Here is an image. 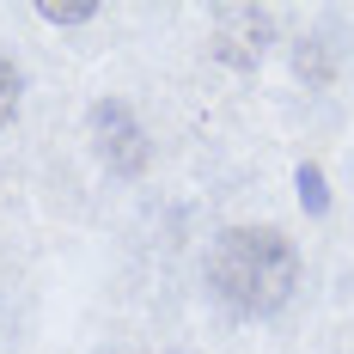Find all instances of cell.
Listing matches in <instances>:
<instances>
[{
    "instance_id": "cell-1",
    "label": "cell",
    "mask_w": 354,
    "mask_h": 354,
    "mask_svg": "<svg viewBox=\"0 0 354 354\" xmlns=\"http://www.w3.org/2000/svg\"><path fill=\"white\" fill-rule=\"evenodd\" d=\"M208 287L245 318H275L299 287V250L275 226H232L208 250Z\"/></svg>"
},
{
    "instance_id": "cell-4",
    "label": "cell",
    "mask_w": 354,
    "mask_h": 354,
    "mask_svg": "<svg viewBox=\"0 0 354 354\" xmlns=\"http://www.w3.org/2000/svg\"><path fill=\"white\" fill-rule=\"evenodd\" d=\"M293 183H299V208H306V214H324V208H330V183H324V171L312 165V159L293 171Z\"/></svg>"
},
{
    "instance_id": "cell-2",
    "label": "cell",
    "mask_w": 354,
    "mask_h": 354,
    "mask_svg": "<svg viewBox=\"0 0 354 354\" xmlns=\"http://www.w3.org/2000/svg\"><path fill=\"white\" fill-rule=\"evenodd\" d=\"M269 43H275V19L263 6H220L214 12V55L226 68H257Z\"/></svg>"
},
{
    "instance_id": "cell-6",
    "label": "cell",
    "mask_w": 354,
    "mask_h": 354,
    "mask_svg": "<svg viewBox=\"0 0 354 354\" xmlns=\"http://www.w3.org/2000/svg\"><path fill=\"white\" fill-rule=\"evenodd\" d=\"M49 25H86V19H98V0H80V6H55V0H43L37 6Z\"/></svg>"
},
{
    "instance_id": "cell-5",
    "label": "cell",
    "mask_w": 354,
    "mask_h": 354,
    "mask_svg": "<svg viewBox=\"0 0 354 354\" xmlns=\"http://www.w3.org/2000/svg\"><path fill=\"white\" fill-rule=\"evenodd\" d=\"M19 98H25V80H19V68H12V62L0 55V129H6V122L19 116Z\"/></svg>"
},
{
    "instance_id": "cell-3",
    "label": "cell",
    "mask_w": 354,
    "mask_h": 354,
    "mask_svg": "<svg viewBox=\"0 0 354 354\" xmlns=\"http://www.w3.org/2000/svg\"><path fill=\"white\" fill-rule=\"evenodd\" d=\"M92 141H98V153H104V165L122 171V177H135L147 165L141 122H135V110L116 104V98H98V104H92Z\"/></svg>"
}]
</instances>
